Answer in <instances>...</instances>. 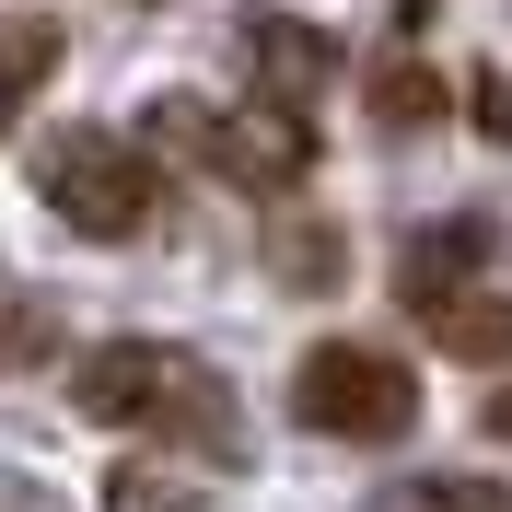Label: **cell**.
Instances as JSON below:
<instances>
[{"instance_id": "cell-1", "label": "cell", "mask_w": 512, "mask_h": 512, "mask_svg": "<svg viewBox=\"0 0 512 512\" xmlns=\"http://www.w3.org/2000/svg\"><path fill=\"white\" fill-rule=\"evenodd\" d=\"M70 408L94 419V431H210V443H233V419H222V384L198 373L187 350H163V338H105V350L70 361Z\"/></svg>"}, {"instance_id": "cell-2", "label": "cell", "mask_w": 512, "mask_h": 512, "mask_svg": "<svg viewBox=\"0 0 512 512\" xmlns=\"http://www.w3.org/2000/svg\"><path fill=\"white\" fill-rule=\"evenodd\" d=\"M35 198L59 210L82 245H128V233H152L163 210V163L117 128H59L47 152H35Z\"/></svg>"}, {"instance_id": "cell-3", "label": "cell", "mask_w": 512, "mask_h": 512, "mask_svg": "<svg viewBox=\"0 0 512 512\" xmlns=\"http://www.w3.org/2000/svg\"><path fill=\"white\" fill-rule=\"evenodd\" d=\"M291 408H303V431H326V443H408L419 431V373L396 350H373V338H326V350H303V373H291Z\"/></svg>"}, {"instance_id": "cell-4", "label": "cell", "mask_w": 512, "mask_h": 512, "mask_svg": "<svg viewBox=\"0 0 512 512\" xmlns=\"http://www.w3.org/2000/svg\"><path fill=\"white\" fill-rule=\"evenodd\" d=\"M198 163H210V175H233V187H291V175H303V163H315V128L303 117H280V105H210V140H198Z\"/></svg>"}, {"instance_id": "cell-5", "label": "cell", "mask_w": 512, "mask_h": 512, "mask_svg": "<svg viewBox=\"0 0 512 512\" xmlns=\"http://www.w3.org/2000/svg\"><path fill=\"white\" fill-rule=\"evenodd\" d=\"M245 70H256V105L315 117V94L338 82V35L303 24V12H256V24H245Z\"/></svg>"}, {"instance_id": "cell-6", "label": "cell", "mask_w": 512, "mask_h": 512, "mask_svg": "<svg viewBox=\"0 0 512 512\" xmlns=\"http://www.w3.org/2000/svg\"><path fill=\"white\" fill-rule=\"evenodd\" d=\"M478 268H489V222H478V210H454V222H431L408 256H396V291H408L419 315H431V303H454V291L478 280Z\"/></svg>"}, {"instance_id": "cell-7", "label": "cell", "mask_w": 512, "mask_h": 512, "mask_svg": "<svg viewBox=\"0 0 512 512\" xmlns=\"http://www.w3.org/2000/svg\"><path fill=\"white\" fill-rule=\"evenodd\" d=\"M47 70H59V24H47V12H12V24H0V117H24V105L47 94Z\"/></svg>"}, {"instance_id": "cell-8", "label": "cell", "mask_w": 512, "mask_h": 512, "mask_svg": "<svg viewBox=\"0 0 512 512\" xmlns=\"http://www.w3.org/2000/svg\"><path fill=\"white\" fill-rule=\"evenodd\" d=\"M431 338L454 361H512V303L501 291H454V303H431Z\"/></svg>"}, {"instance_id": "cell-9", "label": "cell", "mask_w": 512, "mask_h": 512, "mask_svg": "<svg viewBox=\"0 0 512 512\" xmlns=\"http://www.w3.org/2000/svg\"><path fill=\"white\" fill-rule=\"evenodd\" d=\"M443 105H454V94H443L419 59H384V70H373V117H384V128H431Z\"/></svg>"}, {"instance_id": "cell-10", "label": "cell", "mask_w": 512, "mask_h": 512, "mask_svg": "<svg viewBox=\"0 0 512 512\" xmlns=\"http://www.w3.org/2000/svg\"><path fill=\"white\" fill-rule=\"evenodd\" d=\"M105 512H187V478L140 454V466H117V478H105Z\"/></svg>"}, {"instance_id": "cell-11", "label": "cell", "mask_w": 512, "mask_h": 512, "mask_svg": "<svg viewBox=\"0 0 512 512\" xmlns=\"http://www.w3.org/2000/svg\"><path fill=\"white\" fill-rule=\"evenodd\" d=\"M408 501H419V512H512V489H501V478H419Z\"/></svg>"}, {"instance_id": "cell-12", "label": "cell", "mask_w": 512, "mask_h": 512, "mask_svg": "<svg viewBox=\"0 0 512 512\" xmlns=\"http://www.w3.org/2000/svg\"><path fill=\"white\" fill-rule=\"evenodd\" d=\"M466 105H478V128L512 152V82H501V70H478V82H466Z\"/></svg>"}, {"instance_id": "cell-13", "label": "cell", "mask_w": 512, "mask_h": 512, "mask_svg": "<svg viewBox=\"0 0 512 512\" xmlns=\"http://www.w3.org/2000/svg\"><path fill=\"white\" fill-rule=\"evenodd\" d=\"M0 512H70L47 478H24V466H0Z\"/></svg>"}, {"instance_id": "cell-14", "label": "cell", "mask_w": 512, "mask_h": 512, "mask_svg": "<svg viewBox=\"0 0 512 512\" xmlns=\"http://www.w3.org/2000/svg\"><path fill=\"white\" fill-rule=\"evenodd\" d=\"M489 431H501V443H512V384H501V396H489Z\"/></svg>"}, {"instance_id": "cell-15", "label": "cell", "mask_w": 512, "mask_h": 512, "mask_svg": "<svg viewBox=\"0 0 512 512\" xmlns=\"http://www.w3.org/2000/svg\"><path fill=\"white\" fill-rule=\"evenodd\" d=\"M419 12H431V0H408V24H419Z\"/></svg>"}]
</instances>
